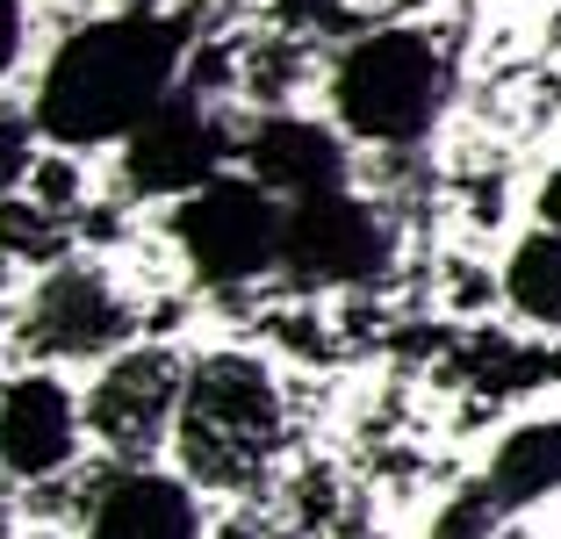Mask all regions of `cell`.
<instances>
[{
	"label": "cell",
	"instance_id": "6da1fadb",
	"mask_svg": "<svg viewBox=\"0 0 561 539\" xmlns=\"http://www.w3.org/2000/svg\"><path fill=\"white\" fill-rule=\"evenodd\" d=\"M181 72V30L159 15H108L58 44L36 87V130L58 145H108L130 137Z\"/></svg>",
	"mask_w": 561,
	"mask_h": 539
},
{
	"label": "cell",
	"instance_id": "7a4b0ae2",
	"mask_svg": "<svg viewBox=\"0 0 561 539\" xmlns=\"http://www.w3.org/2000/svg\"><path fill=\"white\" fill-rule=\"evenodd\" d=\"M181 460L202 482H252L280 439V395L260 359L216 353L181 381Z\"/></svg>",
	"mask_w": 561,
	"mask_h": 539
},
{
	"label": "cell",
	"instance_id": "3957f363",
	"mask_svg": "<svg viewBox=\"0 0 561 539\" xmlns=\"http://www.w3.org/2000/svg\"><path fill=\"white\" fill-rule=\"evenodd\" d=\"M432 108H439V50L411 30H381L346 50L339 66V115L353 137L375 145H411L425 137Z\"/></svg>",
	"mask_w": 561,
	"mask_h": 539
},
{
	"label": "cell",
	"instance_id": "277c9868",
	"mask_svg": "<svg viewBox=\"0 0 561 539\" xmlns=\"http://www.w3.org/2000/svg\"><path fill=\"white\" fill-rule=\"evenodd\" d=\"M181 252L216 288L266 274L280 260V202L260 180H209L181 209Z\"/></svg>",
	"mask_w": 561,
	"mask_h": 539
},
{
	"label": "cell",
	"instance_id": "5b68a950",
	"mask_svg": "<svg viewBox=\"0 0 561 539\" xmlns=\"http://www.w3.org/2000/svg\"><path fill=\"white\" fill-rule=\"evenodd\" d=\"M123 165H130L137 195H195L216 180V159H224V130L209 123V108L187 94H165L159 108L123 137Z\"/></svg>",
	"mask_w": 561,
	"mask_h": 539
},
{
	"label": "cell",
	"instance_id": "8992f818",
	"mask_svg": "<svg viewBox=\"0 0 561 539\" xmlns=\"http://www.w3.org/2000/svg\"><path fill=\"white\" fill-rule=\"evenodd\" d=\"M381 223L353 195H317L280 209V266L302 280H367L381 266Z\"/></svg>",
	"mask_w": 561,
	"mask_h": 539
},
{
	"label": "cell",
	"instance_id": "52a82bcc",
	"mask_svg": "<svg viewBox=\"0 0 561 539\" xmlns=\"http://www.w3.org/2000/svg\"><path fill=\"white\" fill-rule=\"evenodd\" d=\"M80 446V410L50 375H22L0 389V468L36 482V474H58Z\"/></svg>",
	"mask_w": 561,
	"mask_h": 539
},
{
	"label": "cell",
	"instance_id": "ba28073f",
	"mask_svg": "<svg viewBox=\"0 0 561 539\" xmlns=\"http://www.w3.org/2000/svg\"><path fill=\"white\" fill-rule=\"evenodd\" d=\"M245 165L274 202H317V195H346V151L324 123H302V115H274L260 123V137L245 145Z\"/></svg>",
	"mask_w": 561,
	"mask_h": 539
},
{
	"label": "cell",
	"instance_id": "9c48e42d",
	"mask_svg": "<svg viewBox=\"0 0 561 539\" xmlns=\"http://www.w3.org/2000/svg\"><path fill=\"white\" fill-rule=\"evenodd\" d=\"M87 417H94V432L108 446H151L165 432V417H181V367L165 353L108 359V375L94 381Z\"/></svg>",
	"mask_w": 561,
	"mask_h": 539
},
{
	"label": "cell",
	"instance_id": "30bf717a",
	"mask_svg": "<svg viewBox=\"0 0 561 539\" xmlns=\"http://www.w3.org/2000/svg\"><path fill=\"white\" fill-rule=\"evenodd\" d=\"M36 353H108L123 339V302L108 280L94 274H50L36 288V317H30Z\"/></svg>",
	"mask_w": 561,
	"mask_h": 539
},
{
	"label": "cell",
	"instance_id": "8fae6325",
	"mask_svg": "<svg viewBox=\"0 0 561 539\" xmlns=\"http://www.w3.org/2000/svg\"><path fill=\"white\" fill-rule=\"evenodd\" d=\"M195 532H202L195 496L173 474H123L87 518V539H195Z\"/></svg>",
	"mask_w": 561,
	"mask_h": 539
},
{
	"label": "cell",
	"instance_id": "7c38bea8",
	"mask_svg": "<svg viewBox=\"0 0 561 539\" xmlns=\"http://www.w3.org/2000/svg\"><path fill=\"white\" fill-rule=\"evenodd\" d=\"M554 490H561V417L518 425L512 439L496 446L482 496H490L496 511H533V504H547Z\"/></svg>",
	"mask_w": 561,
	"mask_h": 539
},
{
	"label": "cell",
	"instance_id": "4fadbf2b",
	"mask_svg": "<svg viewBox=\"0 0 561 539\" xmlns=\"http://www.w3.org/2000/svg\"><path fill=\"white\" fill-rule=\"evenodd\" d=\"M512 302L533 324H561V238L540 230L512 252Z\"/></svg>",
	"mask_w": 561,
	"mask_h": 539
},
{
	"label": "cell",
	"instance_id": "5bb4252c",
	"mask_svg": "<svg viewBox=\"0 0 561 539\" xmlns=\"http://www.w3.org/2000/svg\"><path fill=\"white\" fill-rule=\"evenodd\" d=\"M22 173H30V115L0 108V202L22 187Z\"/></svg>",
	"mask_w": 561,
	"mask_h": 539
},
{
	"label": "cell",
	"instance_id": "9a60e30c",
	"mask_svg": "<svg viewBox=\"0 0 561 539\" xmlns=\"http://www.w3.org/2000/svg\"><path fill=\"white\" fill-rule=\"evenodd\" d=\"M496 518H504V511H496L490 496L476 490V496H461V504H446V511H439V532H432V539H490Z\"/></svg>",
	"mask_w": 561,
	"mask_h": 539
},
{
	"label": "cell",
	"instance_id": "2e32d148",
	"mask_svg": "<svg viewBox=\"0 0 561 539\" xmlns=\"http://www.w3.org/2000/svg\"><path fill=\"white\" fill-rule=\"evenodd\" d=\"M22 58V0H0V72Z\"/></svg>",
	"mask_w": 561,
	"mask_h": 539
},
{
	"label": "cell",
	"instance_id": "e0dca14e",
	"mask_svg": "<svg viewBox=\"0 0 561 539\" xmlns=\"http://www.w3.org/2000/svg\"><path fill=\"white\" fill-rule=\"evenodd\" d=\"M540 230H554V238H561V173L540 180Z\"/></svg>",
	"mask_w": 561,
	"mask_h": 539
}]
</instances>
